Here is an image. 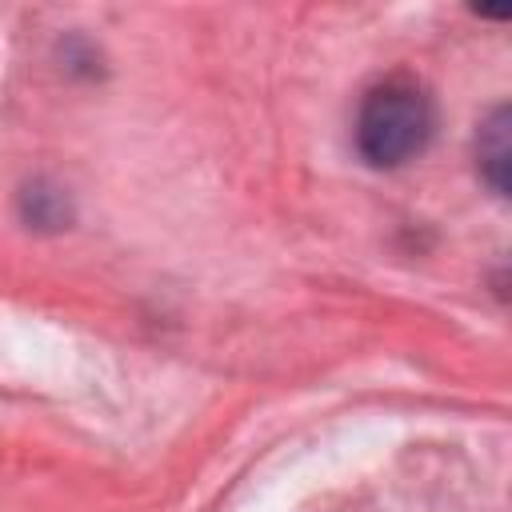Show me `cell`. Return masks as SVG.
Instances as JSON below:
<instances>
[{
  "instance_id": "3957f363",
  "label": "cell",
  "mask_w": 512,
  "mask_h": 512,
  "mask_svg": "<svg viewBox=\"0 0 512 512\" xmlns=\"http://www.w3.org/2000/svg\"><path fill=\"white\" fill-rule=\"evenodd\" d=\"M20 216H24L32 228H64L68 216H72V208H68V196H64L60 188L36 180V184H28V188L20 192Z\"/></svg>"
},
{
  "instance_id": "7a4b0ae2",
  "label": "cell",
  "mask_w": 512,
  "mask_h": 512,
  "mask_svg": "<svg viewBox=\"0 0 512 512\" xmlns=\"http://www.w3.org/2000/svg\"><path fill=\"white\" fill-rule=\"evenodd\" d=\"M476 160L480 176L496 196H508V168H512V144H508V108H496L476 136Z\"/></svg>"
},
{
  "instance_id": "6da1fadb",
  "label": "cell",
  "mask_w": 512,
  "mask_h": 512,
  "mask_svg": "<svg viewBox=\"0 0 512 512\" xmlns=\"http://www.w3.org/2000/svg\"><path fill=\"white\" fill-rule=\"evenodd\" d=\"M432 124V96L416 80L392 76L364 96L356 112V148L372 168H400L424 152Z\"/></svg>"
}]
</instances>
